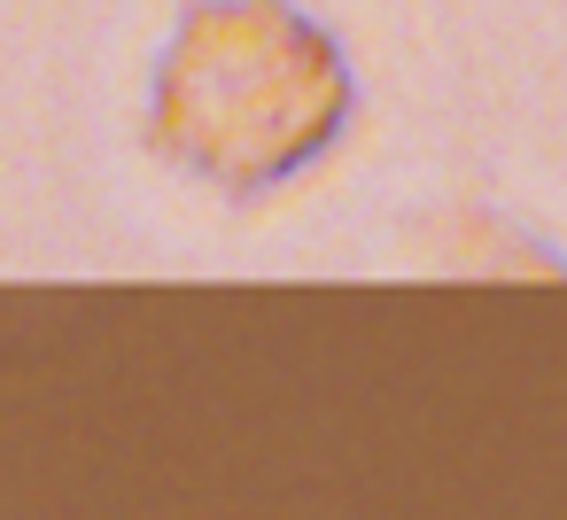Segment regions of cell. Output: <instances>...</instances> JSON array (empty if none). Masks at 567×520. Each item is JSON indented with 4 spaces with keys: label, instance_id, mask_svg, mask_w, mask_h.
Returning <instances> with one entry per match:
<instances>
[{
    "label": "cell",
    "instance_id": "obj_1",
    "mask_svg": "<svg viewBox=\"0 0 567 520\" xmlns=\"http://www.w3.org/2000/svg\"><path fill=\"white\" fill-rule=\"evenodd\" d=\"M350 110V55L303 0H187L148 71V156L257 202L311 171Z\"/></svg>",
    "mask_w": 567,
    "mask_h": 520
}]
</instances>
